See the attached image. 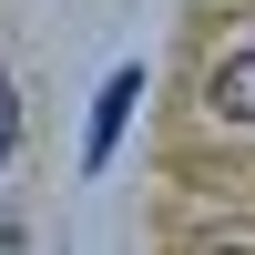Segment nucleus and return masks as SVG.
<instances>
[{"label": "nucleus", "mask_w": 255, "mask_h": 255, "mask_svg": "<svg viewBox=\"0 0 255 255\" xmlns=\"http://www.w3.org/2000/svg\"><path fill=\"white\" fill-rule=\"evenodd\" d=\"M204 102H215L225 123H255V51H235V61H215V82H204Z\"/></svg>", "instance_id": "2"}, {"label": "nucleus", "mask_w": 255, "mask_h": 255, "mask_svg": "<svg viewBox=\"0 0 255 255\" xmlns=\"http://www.w3.org/2000/svg\"><path fill=\"white\" fill-rule=\"evenodd\" d=\"M133 102H143V72L123 61V72H113V82L92 92V133H82V174H102V163H113V143H123V123H133Z\"/></svg>", "instance_id": "1"}, {"label": "nucleus", "mask_w": 255, "mask_h": 255, "mask_svg": "<svg viewBox=\"0 0 255 255\" xmlns=\"http://www.w3.org/2000/svg\"><path fill=\"white\" fill-rule=\"evenodd\" d=\"M10 143H20V92L0 82V163H10Z\"/></svg>", "instance_id": "3"}]
</instances>
